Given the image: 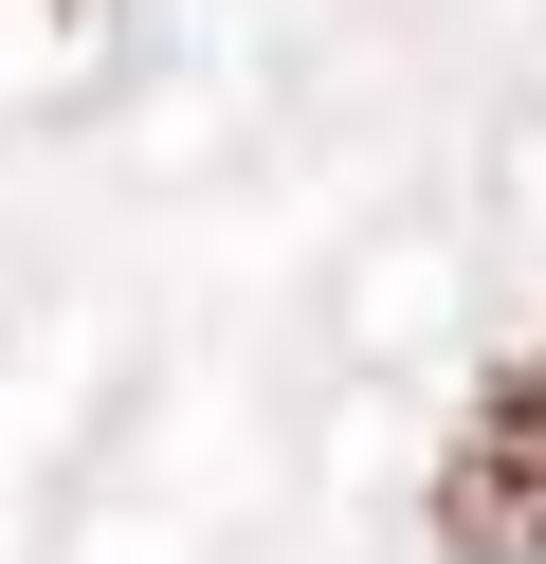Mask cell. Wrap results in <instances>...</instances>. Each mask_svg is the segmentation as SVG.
<instances>
[{"mask_svg": "<svg viewBox=\"0 0 546 564\" xmlns=\"http://www.w3.org/2000/svg\"><path fill=\"white\" fill-rule=\"evenodd\" d=\"M437 546L456 564H546V365H492L437 455Z\"/></svg>", "mask_w": 546, "mask_h": 564, "instance_id": "1", "label": "cell"}]
</instances>
